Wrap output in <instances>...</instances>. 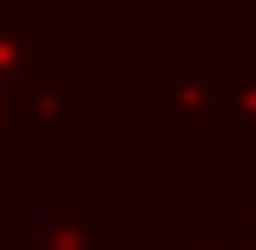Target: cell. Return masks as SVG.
<instances>
[{"label":"cell","instance_id":"1","mask_svg":"<svg viewBox=\"0 0 256 250\" xmlns=\"http://www.w3.org/2000/svg\"><path fill=\"white\" fill-rule=\"evenodd\" d=\"M12 90V114H18V131H84L90 125V84L84 72H72L60 60V48H36L24 72L6 84Z\"/></svg>","mask_w":256,"mask_h":250},{"label":"cell","instance_id":"2","mask_svg":"<svg viewBox=\"0 0 256 250\" xmlns=\"http://www.w3.org/2000/svg\"><path fill=\"white\" fill-rule=\"evenodd\" d=\"M36 238L48 250H114V214L102 208H54L36 220Z\"/></svg>","mask_w":256,"mask_h":250},{"label":"cell","instance_id":"3","mask_svg":"<svg viewBox=\"0 0 256 250\" xmlns=\"http://www.w3.org/2000/svg\"><path fill=\"white\" fill-rule=\"evenodd\" d=\"M36 48H42V42H36V24H30V18H18V12H12V0H0V78L12 84Z\"/></svg>","mask_w":256,"mask_h":250},{"label":"cell","instance_id":"4","mask_svg":"<svg viewBox=\"0 0 256 250\" xmlns=\"http://www.w3.org/2000/svg\"><path fill=\"white\" fill-rule=\"evenodd\" d=\"M18 137V114H12V90H6V78H0V149Z\"/></svg>","mask_w":256,"mask_h":250},{"label":"cell","instance_id":"5","mask_svg":"<svg viewBox=\"0 0 256 250\" xmlns=\"http://www.w3.org/2000/svg\"><path fill=\"white\" fill-rule=\"evenodd\" d=\"M0 250H48V244H42V238L30 232V238H0Z\"/></svg>","mask_w":256,"mask_h":250},{"label":"cell","instance_id":"6","mask_svg":"<svg viewBox=\"0 0 256 250\" xmlns=\"http://www.w3.org/2000/svg\"><path fill=\"white\" fill-rule=\"evenodd\" d=\"M202 250H250V244H202Z\"/></svg>","mask_w":256,"mask_h":250}]
</instances>
